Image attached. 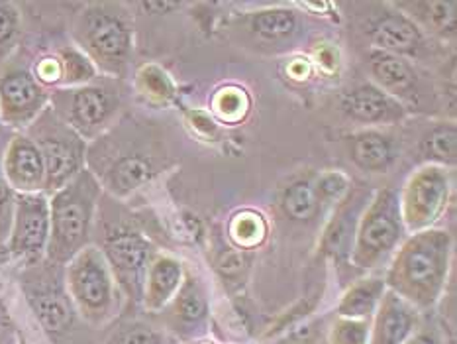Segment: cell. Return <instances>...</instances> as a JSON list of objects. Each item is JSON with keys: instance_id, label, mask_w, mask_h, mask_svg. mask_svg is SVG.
I'll use <instances>...</instances> for the list:
<instances>
[{"instance_id": "7c38bea8", "label": "cell", "mask_w": 457, "mask_h": 344, "mask_svg": "<svg viewBox=\"0 0 457 344\" xmlns=\"http://www.w3.org/2000/svg\"><path fill=\"white\" fill-rule=\"evenodd\" d=\"M49 242V199L46 193H16L8 252L29 264L46 258Z\"/></svg>"}, {"instance_id": "9a60e30c", "label": "cell", "mask_w": 457, "mask_h": 344, "mask_svg": "<svg viewBox=\"0 0 457 344\" xmlns=\"http://www.w3.org/2000/svg\"><path fill=\"white\" fill-rule=\"evenodd\" d=\"M365 36L373 49L393 55H419L424 49L422 29L395 6H383L367 18Z\"/></svg>"}, {"instance_id": "6da1fadb", "label": "cell", "mask_w": 457, "mask_h": 344, "mask_svg": "<svg viewBox=\"0 0 457 344\" xmlns=\"http://www.w3.org/2000/svg\"><path fill=\"white\" fill-rule=\"evenodd\" d=\"M452 254L453 239L448 231L428 229L406 236L386 268V289L416 311L432 309L448 283Z\"/></svg>"}, {"instance_id": "277c9868", "label": "cell", "mask_w": 457, "mask_h": 344, "mask_svg": "<svg viewBox=\"0 0 457 344\" xmlns=\"http://www.w3.org/2000/svg\"><path fill=\"white\" fill-rule=\"evenodd\" d=\"M73 34L79 49L106 77L120 79L126 75L134 49V29L122 4H87L77 16Z\"/></svg>"}, {"instance_id": "44dd1931", "label": "cell", "mask_w": 457, "mask_h": 344, "mask_svg": "<svg viewBox=\"0 0 457 344\" xmlns=\"http://www.w3.org/2000/svg\"><path fill=\"white\" fill-rule=\"evenodd\" d=\"M169 321L175 331L183 334H195L204 327L208 319V298L201 281L195 280L191 273H185L181 288L175 298L169 301Z\"/></svg>"}, {"instance_id": "ffe728a7", "label": "cell", "mask_w": 457, "mask_h": 344, "mask_svg": "<svg viewBox=\"0 0 457 344\" xmlns=\"http://www.w3.org/2000/svg\"><path fill=\"white\" fill-rule=\"evenodd\" d=\"M350 160L363 172L385 173L389 172L399 157L395 138L379 130H361L347 138Z\"/></svg>"}, {"instance_id": "f546056e", "label": "cell", "mask_w": 457, "mask_h": 344, "mask_svg": "<svg viewBox=\"0 0 457 344\" xmlns=\"http://www.w3.org/2000/svg\"><path fill=\"white\" fill-rule=\"evenodd\" d=\"M20 13L12 3L0 0V59L6 57L18 44Z\"/></svg>"}, {"instance_id": "ba28073f", "label": "cell", "mask_w": 457, "mask_h": 344, "mask_svg": "<svg viewBox=\"0 0 457 344\" xmlns=\"http://www.w3.org/2000/svg\"><path fill=\"white\" fill-rule=\"evenodd\" d=\"M98 229L101 246L96 248L103 252L116 283L130 295V299L142 301L145 273L155 258L152 242L132 222L103 221Z\"/></svg>"}, {"instance_id": "8fae6325", "label": "cell", "mask_w": 457, "mask_h": 344, "mask_svg": "<svg viewBox=\"0 0 457 344\" xmlns=\"http://www.w3.org/2000/svg\"><path fill=\"white\" fill-rule=\"evenodd\" d=\"M29 265L32 268H28L22 278L29 307L47 332L59 334L67 331L73 323L75 307L67 291L63 265L47 262L46 258Z\"/></svg>"}, {"instance_id": "e0dca14e", "label": "cell", "mask_w": 457, "mask_h": 344, "mask_svg": "<svg viewBox=\"0 0 457 344\" xmlns=\"http://www.w3.org/2000/svg\"><path fill=\"white\" fill-rule=\"evenodd\" d=\"M3 170L14 193H46L44 157L26 134H16L8 142Z\"/></svg>"}, {"instance_id": "7402d4cb", "label": "cell", "mask_w": 457, "mask_h": 344, "mask_svg": "<svg viewBox=\"0 0 457 344\" xmlns=\"http://www.w3.org/2000/svg\"><path fill=\"white\" fill-rule=\"evenodd\" d=\"M185 280L183 264L173 256L155 254L150 268L145 273L144 285V305L150 311H162L167 307L169 301L175 298V293L181 288Z\"/></svg>"}, {"instance_id": "d6986e66", "label": "cell", "mask_w": 457, "mask_h": 344, "mask_svg": "<svg viewBox=\"0 0 457 344\" xmlns=\"http://www.w3.org/2000/svg\"><path fill=\"white\" fill-rule=\"evenodd\" d=\"M370 69L375 79L373 85L399 103L404 105V101H412L419 95V75L406 57L371 49Z\"/></svg>"}, {"instance_id": "5bb4252c", "label": "cell", "mask_w": 457, "mask_h": 344, "mask_svg": "<svg viewBox=\"0 0 457 344\" xmlns=\"http://www.w3.org/2000/svg\"><path fill=\"white\" fill-rule=\"evenodd\" d=\"M371 197L373 193L367 187L350 185L347 193L336 203L332 219L328 221L320 240V250L326 258L340 265L350 264L357 224H360L361 214L365 206L370 205Z\"/></svg>"}, {"instance_id": "603a6c76", "label": "cell", "mask_w": 457, "mask_h": 344, "mask_svg": "<svg viewBox=\"0 0 457 344\" xmlns=\"http://www.w3.org/2000/svg\"><path fill=\"white\" fill-rule=\"evenodd\" d=\"M403 14L409 16L422 32L428 29L438 38H453L457 29V3L455 0H414V3H396Z\"/></svg>"}, {"instance_id": "d6a6232c", "label": "cell", "mask_w": 457, "mask_h": 344, "mask_svg": "<svg viewBox=\"0 0 457 344\" xmlns=\"http://www.w3.org/2000/svg\"><path fill=\"white\" fill-rule=\"evenodd\" d=\"M232 236L234 239L244 244V246H250V244H257L262 240V236L265 232L263 229V222H262V216H255V214H240L236 216L232 221Z\"/></svg>"}, {"instance_id": "4fadbf2b", "label": "cell", "mask_w": 457, "mask_h": 344, "mask_svg": "<svg viewBox=\"0 0 457 344\" xmlns=\"http://www.w3.org/2000/svg\"><path fill=\"white\" fill-rule=\"evenodd\" d=\"M49 105V91L28 69L0 75V118L12 128H28Z\"/></svg>"}, {"instance_id": "484cf974", "label": "cell", "mask_w": 457, "mask_h": 344, "mask_svg": "<svg viewBox=\"0 0 457 344\" xmlns=\"http://www.w3.org/2000/svg\"><path fill=\"white\" fill-rule=\"evenodd\" d=\"M322 199L318 195L316 181L299 180L291 183L283 191L281 209L285 216L293 222H311L322 211Z\"/></svg>"}, {"instance_id": "d590c367", "label": "cell", "mask_w": 457, "mask_h": 344, "mask_svg": "<svg viewBox=\"0 0 457 344\" xmlns=\"http://www.w3.org/2000/svg\"><path fill=\"white\" fill-rule=\"evenodd\" d=\"M404 344H444V342L440 340V337L434 331L420 329V331H414L412 337Z\"/></svg>"}, {"instance_id": "9c48e42d", "label": "cell", "mask_w": 457, "mask_h": 344, "mask_svg": "<svg viewBox=\"0 0 457 344\" xmlns=\"http://www.w3.org/2000/svg\"><path fill=\"white\" fill-rule=\"evenodd\" d=\"M69 298L87 319L103 321L111 315L116 301V280L103 252L88 244L65 268Z\"/></svg>"}, {"instance_id": "836d02e7", "label": "cell", "mask_w": 457, "mask_h": 344, "mask_svg": "<svg viewBox=\"0 0 457 344\" xmlns=\"http://www.w3.org/2000/svg\"><path fill=\"white\" fill-rule=\"evenodd\" d=\"M316 189L324 205L332 201L337 203L350 189V180L340 172H326L316 180Z\"/></svg>"}, {"instance_id": "8992f818", "label": "cell", "mask_w": 457, "mask_h": 344, "mask_svg": "<svg viewBox=\"0 0 457 344\" xmlns=\"http://www.w3.org/2000/svg\"><path fill=\"white\" fill-rule=\"evenodd\" d=\"M49 106L83 140H96L111 130L120 113L122 88L112 77H96L91 83L49 93Z\"/></svg>"}, {"instance_id": "ac0fdd59", "label": "cell", "mask_w": 457, "mask_h": 344, "mask_svg": "<svg viewBox=\"0 0 457 344\" xmlns=\"http://www.w3.org/2000/svg\"><path fill=\"white\" fill-rule=\"evenodd\" d=\"M416 327H419V311L386 289L371 319L370 344H404L412 337Z\"/></svg>"}, {"instance_id": "52a82bcc", "label": "cell", "mask_w": 457, "mask_h": 344, "mask_svg": "<svg viewBox=\"0 0 457 344\" xmlns=\"http://www.w3.org/2000/svg\"><path fill=\"white\" fill-rule=\"evenodd\" d=\"M26 136L32 140L46 165V193H55L85 170L87 140H83L71 126L59 118L52 106H46L42 114L26 128Z\"/></svg>"}, {"instance_id": "7a4b0ae2", "label": "cell", "mask_w": 457, "mask_h": 344, "mask_svg": "<svg viewBox=\"0 0 457 344\" xmlns=\"http://www.w3.org/2000/svg\"><path fill=\"white\" fill-rule=\"evenodd\" d=\"M87 170L112 197H128L163 172V154L137 126L111 128L87 150Z\"/></svg>"}, {"instance_id": "cb8c5ba5", "label": "cell", "mask_w": 457, "mask_h": 344, "mask_svg": "<svg viewBox=\"0 0 457 344\" xmlns=\"http://www.w3.org/2000/svg\"><path fill=\"white\" fill-rule=\"evenodd\" d=\"M385 291L386 283L383 278H363L352 283L337 303V317L371 321Z\"/></svg>"}, {"instance_id": "5b68a950", "label": "cell", "mask_w": 457, "mask_h": 344, "mask_svg": "<svg viewBox=\"0 0 457 344\" xmlns=\"http://www.w3.org/2000/svg\"><path fill=\"white\" fill-rule=\"evenodd\" d=\"M406 234L399 189L383 187L373 193L357 224L350 262L363 272L381 268L391 262Z\"/></svg>"}, {"instance_id": "e575fe53", "label": "cell", "mask_w": 457, "mask_h": 344, "mask_svg": "<svg viewBox=\"0 0 457 344\" xmlns=\"http://www.w3.org/2000/svg\"><path fill=\"white\" fill-rule=\"evenodd\" d=\"M140 85L144 87L145 93H150L154 96H167L169 91H171L167 77L155 67L144 69V71L140 73Z\"/></svg>"}, {"instance_id": "4dcf8cb0", "label": "cell", "mask_w": 457, "mask_h": 344, "mask_svg": "<svg viewBox=\"0 0 457 344\" xmlns=\"http://www.w3.org/2000/svg\"><path fill=\"white\" fill-rule=\"evenodd\" d=\"M108 344H165V339L150 324L130 323L118 331Z\"/></svg>"}, {"instance_id": "1f68e13d", "label": "cell", "mask_w": 457, "mask_h": 344, "mask_svg": "<svg viewBox=\"0 0 457 344\" xmlns=\"http://www.w3.org/2000/svg\"><path fill=\"white\" fill-rule=\"evenodd\" d=\"M14 205H16V193L6 181V175L3 170V157H0V244L8 240L10 226H12V216H14Z\"/></svg>"}, {"instance_id": "83f0119b", "label": "cell", "mask_w": 457, "mask_h": 344, "mask_svg": "<svg viewBox=\"0 0 457 344\" xmlns=\"http://www.w3.org/2000/svg\"><path fill=\"white\" fill-rule=\"evenodd\" d=\"M57 62V81L65 87H79L91 83L96 79V67L91 63L81 49L65 47L59 52Z\"/></svg>"}, {"instance_id": "3957f363", "label": "cell", "mask_w": 457, "mask_h": 344, "mask_svg": "<svg viewBox=\"0 0 457 344\" xmlns=\"http://www.w3.org/2000/svg\"><path fill=\"white\" fill-rule=\"evenodd\" d=\"M103 187L87 170L77 173L49 199V242L46 260L67 265L91 242Z\"/></svg>"}, {"instance_id": "2e32d148", "label": "cell", "mask_w": 457, "mask_h": 344, "mask_svg": "<svg viewBox=\"0 0 457 344\" xmlns=\"http://www.w3.org/2000/svg\"><path fill=\"white\" fill-rule=\"evenodd\" d=\"M340 108L353 122L367 126H391L406 118V106L373 83H361L345 91Z\"/></svg>"}, {"instance_id": "4316f807", "label": "cell", "mask_w": 457, "mask_h": 344, "mask_svg": "<svg viewBox=\"0 0 457 344\" xmlns=\"http://www.w3.org/2000/svg\"><path fill=\"white\" fill-rule=\"evenodd\" d=\"M299 16L289 8H267L252 14L250 29L265 42H285L299 34Z\"/></svg>"}, {"instance_id": "d4e9b609", "label": "cell", "mask_w": 457, "mask_h": 344, "mask_svg": "<svg viewBox=\"0 0 457 344\" xmlns=\"http://www.w3.org/2000/svg\"><path fill=\"white\" fill-rule=\"evenodd\" d=\"M420 155L426 164L453 167L457 162V126L453 122H438L420 138Z\"/></svg>"}, {"instance_id": "8d00e7d4", "label": "cell", "mask_w": 457, "mask_h": 344, "mask_svg": "<svg viewBox=\"0 0 457 344\" xmlns=\"http://www.w3.org/2000/svg\"><path fill=\"white\" fill-rule=\"evenodd\" d=\"M20 344H26V342H24V340H20Z\"/></svg>"}, {"instance_id": "f1b7e54d", "label": "cell", "mask_w": 457, "mask_h": 344, "mask_svg": "<svg viewBox=\"0 0 457 344\" xmlns=\"http://www.w3.org/2000/svg\"><path fill=\"white\" fill-rule=\"evenodd\" d=\"M371 321L337 317L330 331V344H370Z\"/></svg>"}, {"instance_id": "30bf717a", "label": "cell", "mask_w": 457, "mask_h": 344, "mask_svg": "<svg viewBox=\"0 0 457 344\" xmlns=\"http://www.w3.org/2000/svg\"><path fill=\"white\" fill-rule=\"evenodd\" d=\"M452 195V177L445 167L424 164L399 191L401 213L406 232L434 229L436 221L448 209Z\"/></svg>"}]
</instances>
